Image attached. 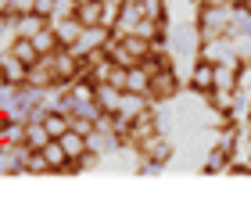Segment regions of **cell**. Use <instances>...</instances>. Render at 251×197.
I'll list each match as a JSON object with an SVG mask.
<instances>
[{"instance_id":"obj_18","label":"cell","mask_w":251,"mask_h":197,"mask_svg":"<svg viewBox=\"0 0 251 197\" xmlns=\"http://www.w3.org/2000/svg\"><path fill=\"white\" fill-rule=\"evenodd\" d=\"M248 133H251V115H248Z\"/></svg>"},{"instance_id":"obj_16","label":"cell","mask_w":251,"mask_h":197,"mask_svg":"<svg viewBox=\"0 0 251 197\" xmlns=\"http://www.w3.org/2000/svg\"><path fill=\"white\" fill-rule=\"evenodd\" d=\"M226 158H230V150H226V147H215L212 154H208V161H204V172H223V169H226Z\"/></svg>"},{"instance_id":"obj_1","label":"cell","mask_w":251,"mask_h":197,"mask_svg":"<svg viewBox=\"0 0 251 197\" xmlns=\"http://www.w3.org/2000/svg\"><path fill=\"white\" fill-rule=\"evenodd\" d=\"M179 94V75L176 68H165V72H151L147 79V104H162V100H173Z\"/></svg>"},{"instance_id":"obj_10","label":"cell","mask_w":251,"mask_h":197,"mask_svg":"<svg viewBox=\"0 0 251 197\" xmlns=\"http://www.w3.org/2000/svg\"><path fill=\"white\" fill-rule=\"evenodd\" d=\"M22 172H25V176H50V165H47V158H43V150H29L25 147V154H22Z\"/></svg>"},{"instance_id":"obj_8","label":"cell","mask_w":251,"mask_h":197,"mask_svg":"<svg viewBox=\"0 0 251 197\" xmlns=\"http://www.w3.org/2000/svg\"><path fill=\"white\" fill-rule=\"evenodd\" d=\"M58 144H61V150H65L68 158H79V154H86V150H90V136L75 133V129H65L58 136Z\"/></svg>"},{"instance_id":"obj_7","label":"cell","mask_w":251,"mask_h":197,"mask_svg":"<svg viewBox=\"0 0 251 197\" xmlns=\"http://www.w3.org/2000/svg\"><path fill=\"white\" fill-rule=\"evenodd\" d=\"M7 54L15 57V61H22L25 68L40 61V50L32 47V40H25V36H15V40H11V43H7Z\"/></svg>"},{"instance_id":"obj_5","label":"cell","mask_w":251,"mask_h":197,"mask_svg":"<svg viewBox=\"0 0 251 197\" xmlns=\"http://www.w3.org/2000/svg\"><path fill=\"white\" fill-rule=\"evenodd\" d=\"M100 18H104V7H100V0H79L75 22H79L83 29H104V25H100Z\"/></svg>"},{"instance_id":"obj_11","label":"cell","mask_w":251,"mask_h":197,"mask_svg":"<svg viewBox=\"0 0 251 197\" xmlns=\"http://www.w3.org/2000/svg\"><path fill=\"white\" fill-rule=\"evenodd\" d=\"M147 79H151V72H147L144 65H133V68H126V94H147Z\"/></svg>"},{"instance_id":"obj_14","label":"cell","mask_w":251,"mask_h":197,"mask_svg":"<svg viewBox=\"0 0 251 197\" xmlns=\"http://www.w3.org/2000/svg\"><path fill=\"white\" fill-rule=\"evenodd\" d=\"M40 150H43V158H47V165H50V172H58V169L65 165V158H68L65 150H61V144H58V140H47V144H43Z\"/></svg>"},{"instance_id":"obj_3","label":"cell","mask_w":251,"mask_h":197,"mask_svg":"<svg viewBox=\"0 0 251 197\" xmlns=\"http://www.w3.org/2000/svg\"><path fill=\"white\" fill-rule=\"evenodd\" d=\"M136 150H140V158H151V165H158V169L173 158V144H169L162 133H151L147 140H140V144H136Z\"/></svg>"},{"instance_id":"obj_6","label":"cell","mask_w":251,"mask_h":197,"mask_svg":"<svg viewBox=\"0 0 251 197\" xmlns=\"http://www.w3.org/2000/svg\"><path fill=\"white\" fill-rule=\"evenodd\" d=\"M50 29L58 36V47H75V40L83 36V25L75 18H58V22H50Z\"/></svg>"},{"instance_id":"obj_12","label":"cell","mask_w":251,"mask_h":197,"mask_svg":"<svg viewBox=\"0 0 251 197\" xmlns=\"http://www.w3.org/2000/svg\"><path fill=\"white\" fill-rule=\"evenodd\" d=\"M47 140H50V136H47V129H43V122H40V119H29V122H25V136H22V147L40 150Z\"/></svg>"},{"instance_id":"obj_9","label":"cell","mask_w":251,"mask_h":197,"mask_svg":"<svg viewBox=\"0 0 251 197\" xmlns=\"http://www.w3.org/2000/svg\"><path fill=\"white\" fill-rule=\"evenodd\" d=\"M40 122H43V129H47L50 140H58V136L68 129V115H65L61 108H47V111L40 115Z\"/></svg>"},{"instance_id":"obj_4","label":"cell","mask_w":251,"mask_h":197,"mask_svg":"<svg viewBox=\"0 0 251 197\" xmlns=\"http://www.w3.org/2000/svg\"><path fill=\"white\" fill-rule=\"evenodd\" d=\"M187 83H190V90H194V94L208 97L212 90H215V65L201 57V61L194 65V72H190V79H187Z\"/></svg>"},{"instance_id":"obj_15","label":"cell","mask_w":251,"mask_h":197,"mask_svg":"<svg viewBox=\"0 0 251 197\" xmlns=\"http://www.w3.org/2000/svg\"><path fill=\"white\" fill-rule=\"evenodd\" d=\"M75 7H79V0H54L50 22H58V18H75Z\"/></svg>"},{"instance_id":"obj_13","label":"cell","mask_w":251,"mask_h":197,"mask_svg":"<svg viewBox=\"0 0 251 197\" xmlns=\"http://www.w3.org/2000/svg\"><path fill=\"white\" fill-rule=\"evenodd\" d=\"M29 40H32V47L40 50V57H43V54H54V50H58V36H54L50 22H47V25H43V29L36 32V36H29Z\"/></svg>"},{"instance_id":"obj_17","label":"cell","mask_w":251,"mask_h":197,"mask_svg":"<svg viewBox=\"0 0 251 197\" xmlns=\"http://www.w3.org/2000/svg\"><path fill=\"white\" fill-rule=\"evenodd\" d=\"M50 7H54V0H32L29 4L32 15H43V18H50Z\"/></svg>"},{"instance_id":"obj_2","label":"cell","mask_w":251,"mask_h":197,"mask_svg":"<svg viewBox=\"0 0 251 197\" xmlns=\"http://www.w3.org/2000/svg\"><path fill=\"white\" fill-rule=\"evenodd\" d=\"M230 15H226V7H201L198 11V29H201V36L204 40H212L215 32H226L230 29Z\"/></svg>"}]
</instances>
